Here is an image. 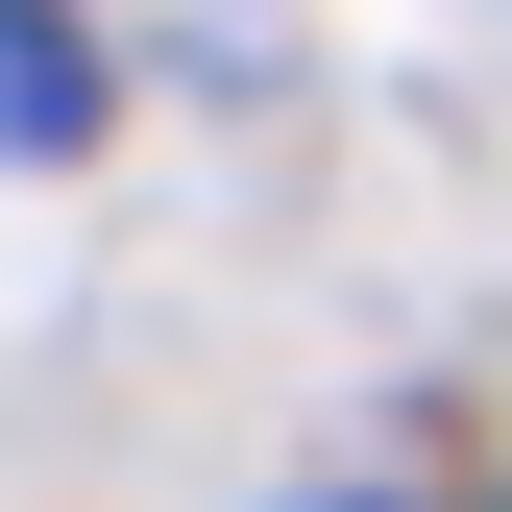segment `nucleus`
I'll return each mask as SVG.
<instances>
[{
	"label": "nucleus",
	"mask_w": 512,
	"mask_h": 512,
	"mask_svg": "<svg viewBox=\"0 0 512 512\" xmlns=\"http://www.w3.org/2000/svg\"><path fill=\"white\" fill-rule=\"evenodd\" d=\"M0 147H98V49L49 0H0Z\"/></svg>",
	"instance_id": "1"
}]
</instances>
